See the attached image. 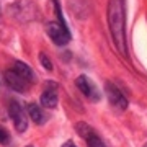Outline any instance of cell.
Segmentation results:
<instances>
[{"label": "cell", "mask_w": 147, "mask_h": 147, "mask_svg": "<svg viewBox=\"0 0 147 147\" xmlns=\"http://www.w3.org/2000/svg\"><path fill=\"white\" fill-rule=\"evenodd\" d=\"M144 147H147V144H146V146H144Z\"/></svg>", "instance_id": "cell-15"}, {"label": "cell", "mask_w": 147, "mask_h": 147, "mask_svg": "<svg viewBox=\"0 0 147 147\" xmlns=\"http://www.w3.org/2000/svg\"><path fill=\"white\" fill-rule=\"evenodd\" d=\"M13 70H15L21 79H25L28 84H31L33 79H34V74H33V69L28 65V64L21 62V61H15L13 62Z\"/></svg>", "instance_id": "cell-8"}, {"label": "cell", "mask_w": 147, "mask_h": 147, "mask_svg": "<svg viewBox=\"0 0 147 147\" xmlns=\"http://www.w3.org/2000/svg\"><path fill=\"white\" fill-rule=\"evenodd\" d=\"M62 147H77V146H75V144H74L72 141H67L65 144H62Z\"/></svg>", "instance_id": "cell-13"}, {"label": "cell", "mask_w": 147, "mask_h": 147, "mask_svg": "<svg viewBox=\"0 0 147 147\" xmlns=\"http://www.w3.org/2000/svg\"><path fill=\"white\" fill-rule=\"evenodd\" d=\"M8 142H10V136H8V132H7L3 127H0V144L7 146Z\"/></svg>", "instance_id": "cell-12"}, {"label": "cell", "mask_w": 147, "mask_h": 147, "mask_svg": "<svg viewBox=\"0 0 147 147\" xmlns=\"http://www.w3.org/2000/svg\"><path fill=\"white\" fill-rule=\"evenodd\" d=\"M28 147H33V146H28Z\"/></svg>", "instance_id": "cell-16"}, {"label": "cell", "mask_w": 147, "mask_h": 147, "mask_svg": "<svg viewBox=\"0 0 147 147\" xmlns=\"http://www.w3.org/2000/svg\"><path fill=\"white\" fill-rule=\"evenodd\" d=\"M85 141H87V146H88V147H105V144L101 142L100 137L95 134V131L92 132V134H90V136L87 137Z\"/></svg>", "instance_id": "cell-10"}, {"label": "cell", "mask_w": 147, "mask_h": 147, "mask_svg": "<svg viewBox=\"0 0 147 147\" xmlns=\"http://www.w3.org/2000/svg\"><path fill=\"white\" fill-rule=\"evenodd\" d=\"M75 84H77V88L84 93V96L87 98V100L93 101V103L100 101L101 92L98 90V87L95 85V82L92 79H88L87 75H79L77 80H75Z\"/></svg>", "instance_id": "cell-3"}, {"label": "cell", "mask_w": 147, "mask_h": 147, "mask_svg": "<svg viewBox=\"0 0 147 147\" xmlns=\"http://www.w3.org/2000/svg\"><path fill=\"white\" fill-rule=\"evenodd\" d=\"M26 113L30 115V118H31L36 124H42V123L46 121V115H44L42 108L38 106L36 103H30V105L26 106Z\"/></svg>", "instance_id": "cell-9"}, {"label": "cell", "mask_w": 147, "mask_h": 147, "mask_svg": "<svg viewBox=\"0 0 147 147\" xmlns=\"http://www.w3.org/2000/svg\"><path fill=\"white\" fill-rule=\"evenodd\" d=\"M46 33L56 46H65V44L70 41V33H69V30L65 28L64 23L47 21L46 23Z\"/></svg>", "instance_id": "cell-2"}, {"label": "cell", "mask_w": 147, "mask_h": 147, "mask_svg": "<svg viewBox=\"0 0 147 147\" xmlns=\"http://www.w3.org/2000/svg\"><path fill=\"white\" fill-rule=\"evenodd\" d=\"M8 115H10L13 126L18 132H25L28 129V118H26V111L21 108V105L18 101H10L8 105Z\"/></svg>", "instance_id": "cell-4"}, {"label": "cell", "mask_w": 147, "mask_h": 147, "mask_svg": "<svg viewBox=\"0 0 147 147\" xmlns=\"http://www.w3.org/2000/svg\"><path fill=\"white\" fill-rule=\"evenodd\" d=\"M47 88L41 93V106L53 110L57 106V84L54 82H46Z\"/></svg>", "instance_id": "cell-6"}, {"label": "cell", "mask_w": 147, "mask_h": 147, "mask_svg": "<svg viewBox=\"0 0 147 147\" xmlns=\"http://www.w3.org/2000/svg\"><path fill=\"white\" fill-rule=\"evenodd\" d=\"M0 15H2V7H0Z\"/></svg>", "instance_id": "cell-14"}, {"label": "cell", "mask_w": 147, "mask_h": 147, "mask_svg": "<svg viewBox=\"0 0 147 147\" xmlns=\"http://www.w3.org/2000/svg\"><path fill=\"white\" fill-rule=\"evenodd\" d=\"M5 82L8 84V87L13 90H16V92H25V90L28 88V82L25 79H21L20 75L11 69V70H7L5 72Z\"/></svg>", "instance_id": "cell-7"}, {"label": "cell", "mask_w": 147, "mask_h": 147, "mask_svg": "<svg viewBox=\"0 0 147 147\" xmlns=\"http://www.w3.org/2000/svg\"><path fill=\"white\" fill-rule=\"evenodd\" d=\"M39 62L42 64V67L46 69V70H53V62L49 61V57H47L44 53H41L39 54Z\"/></svg>", "instance_id": "cell-11"}, {"label": "cell", "mask_w": 147, "mask_h": 147, "mask_svg": "<svg viewBox=\"0 0 147 147\" xmlns=\"http://www.w3.org/2000/svg\"><path fill=\"white\" fill-rule=\"evenodd\" d=\"M108 26H110L111 39L115 42L116 49L123 56H127L126 51V31H124V5L123 0H110L108 2Z\"/></svg>", "instance_id": "cell-1"}, {"label": "cell", "mask_w": 147, "mask_h": 147, "mask_svg": "<svg viewBox=\"0 0 147 147\" xmlns=\"http://www.w3.org/2000/svg\"><path fill=\"white\" fill-rule=\"evenodd\" d=\"M105 93H106V98L110 101V105L113 108L119 111H124L127 108V98L124 96V93L121 92L116 85H113L111 82H106L105 85Z\"/></svg>", "instance_id": "cell-5"}]
</instances>
